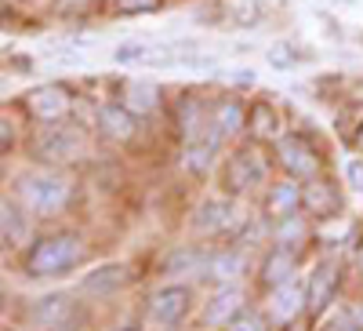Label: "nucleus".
<instances>
[{
	"instance_id": "39448f33",
	"label": "nucleus",
	"mask_w": 363,
	"mask_h": 331,
	"mask_svg": "<svg viewBox=\"0 0 363 331\" xmlns=\"http://www.w3.org/2000/svg\"><path fill=\"white\" fill-rule=\"evenodd\" d=\"M193 303V291L186 284H171V288H160L153 298H149V320L157 327H174L182 317H186Z\"/></svg>"
},
{
	"instance_id": "2eb2a0df",
	"label": "nucleus",
	"mask_w": 363,
	"mask_h": 331,
	"mask_svg": "<svg viewBox=\"0 0 363 331\" xmlns=\"http://www.w3.org/2000/svg\"><path fill=\"white\" fill-rule=\"evenodd\" d=\"M128 266H102V269H95V273H87L84 281H80V288L84 291H116V288H124L128 284Z\"/></svg>"
},
{
	"instance_id": "c85d7f7f",
	"label": "nucleus",
	"mask_w": 363,
	"mask_h": 331,
	"mask_svg": "<svg viewBox=\"0 0 363 331\" xmlns=\"http://www.w3.org/2000/svg\"><path fill=\"white\" fill-rule=\"evenodd\" d=\"M116 4H120V11L138 15V11H153V8H157V0H116Z\"/></svg>"
},
{
	"instance_id": "a211bd4d",
	"label": "nucleus",
	"mask_w": 363,
	"mask_h": 331,
	"mask_svg": "<svg viewBox=\"0 0 363 331\" xmlns=\"http://www.w3.org/2000/svg\"><path fill=\"white\" fill-rule=\"evenodd\" d=\"M211 124V120L203 116V109H200V102L196 99H182L178 102V128L186 131V139H196V135H203V128Z\"/></svg>"
},
{
	"instance_id": "f8f14e48",
	"label": "nucleus",
	"mask_w": 363,
	"mask_h": 331,
	"mask_svg": "<svg viewBox=\"0 0 363 331\" xmlns=\"http://www.w3.org/2000/svg\"><path fill=\"white\" fill-rule=\"evenodd\" d=\"M301 303H306V291H301L294 281H287V284H280V288H272L269 313H272V320H277V324H284V320H291V317L301 310Z\"/></svg>"
},
{
	"instance_id": "6e6552de",
	"label": "nucleus",
	"mask_w": 363,
	"mask_h": 331,
	"mask_svg": "<svg viewBox=\"0 0 363 331\" xmlns=\"http://www.w3.org/2000/svg\"><path fill=\"white\" fill-rule=\"evenodd\" d=\"M244 313V291H240L236 284H225L218 288L215 295L207 298V306H203V324L207 327H215V324H229L233 317Z\"/></svg>"
},
{
	"instance_id": "dca6fc26",
	"label": "nucleus",
	"mask_w": 363,
	"mask_h": 331,
	"mask_svg": "<svg viewBox=\"0 0 363 331\" xmlns=\"http://www.w3.org/2000/svg\"><path fill=\"white\" fill-rule=\"evenodd\" d=\"M99 120H102V128L113 139H131L135 135V113L128 106H102L99 109Z\"/></svg>"
},
{
	"instance_id": "f257e3e1",
	"label": "nucleus",
	"mask_w": 363,
	"mask_h": 331,
	"mask_svg": "<svg viewBox=\"0 0 363 331\" xmlns=\"http://www.w3.org/2000/svg\"><path fill=\"white\" fill-rule=\"evenodd\" d=\"M80 259H84L80 237H73V233L44 237L26 251V273L29 277H58V273H66V269H73Z\"/></svg>"
},
{
	"instance_id": "bb28decb",
	"label": "nucleus",
	"mask_w": 363,
	"mask_h": 331,
	"mask_svg": "<svg viewBox=\"0 0 363 331\" xmlns=\"http://www.w3.org/2000/svg\"><path fill=\"white\" fill-rule=\"evenodd\" d=\"M345 175H349V186H352L356 193H363V161H349Z\"/></svg>"
},
{
	"instance_id": "cd10ccee",
	"label": "nucleus",
	"mask_w": 363,
	"mask_h": 331,
	"mask_svg": "<svg viewBox=\"0 0 363 331\" xmlns=\"http://www.w3.org/2000/svg\"><path fill=\"white\" fill-rule=\"evenodd\" d=\"M327 331H363L359 324H356V317L352 313H338L335 320H330V327Z\"/></svg>"
},
{
	"instance_id": "1a4fd4ad",
	"label": "nucleus",
	"mask_w": 363,
	"mask_h": 331,
	"mask_svg": "<svg viewBox=\"0 0 363 331\" xmlns=\"http://www.w3.org/2000/svg\"><path fill=\"white\" fill-rule=\"evenodd\" d=\"M280 164H284L294 178H313L316 168H320L316 153H313V149L301 142V139H284V142H280Z\"/></svg>"
},
{
	"instance_id": "412c9836",
	"label": "nucleus",
	"mask_w": 363,
	"mask_h": 331,
	"mask_svg": "<svg viewBox=\"0 0 363 331\" xmlns=\"http://www.w3.org/2000/svg\"><path fill=\"white\" fill-rule=\"evenodd\" d=\"M215 124L222 128V135H240L244 131V106L240 102H222L218 109H215Z\"/></svg>"
},
{
	"instance_id": "20e7f679",
	"label": "nucleus",
	"mask_w": 363,
	"mask_h": 331,
	"mask_svg": "<svg viewBox=\"0 0 363 331\" xmlns=\"http://www.w3.org/2000/svg\"><path fill=\"white\" fill-rule=\"evenodd\" d=\"M84 149V139L77 128H62V124H51L33 139V153L40 161H69Z\"/></svg>"
},
{
	"instance_id": "9b49d317",
	"label": "nucleus",
	"mask_w": 363,
	"mask_h": 331,
	"mask_svg": "<svg viewBox=\"0 0 363 331\" xmlns=\"http://www.w3.org/2000/svg\"><path fill=\"white\" fill-rule=\"evenodd\" d=\"M196 229L200 233H218V229H229L233 222H236V207H233V200H218V197H211V200H203L200 204V212H196Z\"/></svg>"
},
{
	"instance_id": "4468645a",
	"label": "nucleus",
	"mask_w": 363,
	"mask_h": 331,
	"mask_svg": "<svg viewBox=\"0 0 363 331\" xmlns=\"http://www.w3.org/2000/svg\"><path fill=\"white\" fill-rule=\"evenodd\" d=\"M301 197H306V193H301L294 183H280L277 190L269 193V215H272V219H294Z\"/></svg>"
},
{
	"instance_id": "c756f323",
	"label": "nucleus",
	"mask_w": 363,
	"mask_h": 331,
	"mask_svg": "<svg viewBox=\"0 0 363 331\" xmlns=\"http://www.w3.org/2000/svg\"><path fill=\"white\" fill-rule=\"evenodd\" d=\"M359 146H363V135H359Z\"/></svg>"
},
{
	"instance_id": "5701e85b",
	"label": "nucleus",
	"mask_w": 363,
	"mask_h": 331,
	"mask_svg": "<svg viewBox=\"0 0 363 331\" xmlns=\"http://www.w3.org/2000/svg\"><path fill=\"white\" fill-rule=\"evenodd\" d=\"M0 212H4V244H8V248L22 244V237H26V219H22V212H18L11 200L0 204Z\"/></svg>"
},
{
	"instance_id": "423d86ee",
	"label": "nucleus",
	"mask_w": 363,
	"mask_h": 331,
	"mask_svg": "<svg viewBox=\"0 0 363 331\" xmlns=\"http://www.w3.org/2000/svg\"><path fill=\"white\" fill-rule=\"evenodd\" d=\"M338 266L335 262H320L313 269V277H309V288H306V303H309V317H320L327 313V306L335 303V295H338Z\"/></svg>"
},
{
	"instance_id": "6ab92c4d",
	"label": "nucleus",
	"mask_w": 363,
	"mask_h": 331,
	"mask_svg": "<svg viewBox=\"0 0 363 331\" xmlns=\"http://www.w3.org/2000/svg\"><path fill=\"white\" fill-rule=\"evenodd\" d=\"M301 204H306L313 215H335V207H338L335 193H330L323 183H313V186H306V197H301Z\"/></svg>"
},
{
	"instance_id": "aec40b11",
	"label": "nucleus",
	"mask_w": 363,
	"mask_h": 331,
	"mask_svg": "<svg viewBox=\"0 0 363 331\" xmlns=\"http://www.w3.org/2000/svg\"><path fill=\"white\" fill-rule=\"evenodd\" d=\"M251 131L262 135V139H277V131H280V116H277V109H272L269 102H258V106L251 109Z\"/></svg>"
},
{
	"instance_id": "4be33fe9",
	"label": "nucleus",
	"mask_w": 363,
	"mask_h": 331,
	"mask_svg": "<svg viewBox=\"0 0 363 331\" xmlns=\"http://www.w3.org/2000/svg\"><path fill=\"white\" fill-rule=\"evenodd\" d=\"M240 273H244V255L240 251H225L207 266V277H215V281H233Z\"/></svg>"
},
{
	"instance_id": "7c9ffc66",
	"label": "nucleus",
	"mask_w": 363,
	"mask_h": 331,
	"mask_svg": "<svg viewBox=\"0 0 363 331\" xmlns=\"http://www.w3.org/2000/svg\"><path fill=\"white\" fill-rule=\"evenodd\" d=\"M359 269H363V262H359Z\"/></svg>"
},
{
	"instance_id": "b1692460",
	"label": "nucleus",
	"mask_w": 363,
	"mask_h": 331,
	"mask_svg": "<svg viewBox=\"0 0 363 331\" xmlns=\"http://www.w3.org/2000/svg\"><path fill=\"white\" fill-rule=\"evenodd\" d=\"M203 255L196 248H178L171 259H164V273H189V269H200Z\"/></svg>"
},
{
	"instance_id": "ddd939ff",
	"label": "nucleus",
	"mask_w": 363,
	"mask_h": 331,
	"mask_svg": "<svg viewBox=\"0 0 363 331\" xmlns=\"http://www.w3.org/2000/svg\"><path fill=\"white\" fill-rule=\"evenodd\" d=\"M124 106H128L131 113H138V116L153 113V109L160 106V87L149 84V80H131V84L124 87Z\"/></svg>"
},
{
	"instance_id": "f03ea898",
	"label": "nucleus",
	"mask_w": 363,
	"mask_h": 331,
	"mask_svg": "<svg viewBox=\"0 0 363 331\" xmlns=\"http://www.w3.org/2000/svg\"><path fill=\"white\" fill-rule=\"evenodd\" d=\"M18 193L37 215H58L69 200V183L55 171H33L18 178Z\"/></svg>"
},
{
	"instance_id": "a878e982",
	"label": "nucleus",
	"mask_w": 363,
	"mask_h": 331,
	"mask_svg": "<svg viewBox=\"0 0 363 331\" xmlns=\"http://www.w3.org/2000/svg\"><path fill=\"white\" fill-rule=\"evenodd\" d=\"M229 331H265V320L258 313H240L229 320Z\"/></svg>"
},
{
	"instance_id": "9d476101",
	"label": "nucleus",
	"mask_w": 363,
	"mask_h": 331,
	"mask_svg": "<svg viewBox=\"0 0 363 331\" xmlns=\"http://www.w3.org/2000/svg\"><path fill=\"white\" fill-rule=\"evenodd\" d=\"M73 313V303L66 295H48V298H37L33 310H29V320L40 324V327H51V331H62L66 320Z\"/></svg>"
},
{
	"instance_id": "0eeeda50",
	"label": "nucleus",
	"mask_w": 363,
	"mask_h": 331,
	"mask_svg": "<svg viewBox=\"0 0 363 331\" xmlns=\"http://www.w3.org/2000/svg\"><path fill=\"white\" fill-rule=\"evenodd\" d=\"M29 113L44 124H55V120H62L69 113V92L62 84H44L37 92H29Z\"/></svg>"
},
{
	"instance_id": "f3484780",
	"label": "nucleus",
	"mask_w": 363,
	"mask_h": 331,
	"mask_svg": "<svg viewBox=\"0 0 363 331\" xmlns=\"http://www.w3.org/2000/svg\"><path fill=\"white\" fill-rule=\"evenodd\" d=\"M291 269H294V255L287 248H277V251L265 259V266H262V281L269 288H280V284L291 281Z\"/></svg>"
},
{
	"instance_id": "7ed1b4c3",
	"label": "nucleus",
	"mask_w": 363,
	"mask_h": 331,
	"mask_svg": "<svg viewBox=\"0 0 363 331\" xmlns=\"http://www.w3.org/2000/svg\"><path fill=\"white\" fill-rule=\"evenodd\" d=\"M265 175H269V168H265L262 149L244 146V149H236L225 164V186H229V193H247V190L265 183Z\"/></svg>"
},
{
	"instance_id": "2f4dec72",
	"label": "nucleus",
	"mask_w": 363,
	"mask_h": 331,
	"mask_svg": "<svg viewBox=\"0 0 363 331\" xmlns=\"http://www.w3.org/2000/svg\"><path fill=\"white\" fill-rule=\"evenodd\" d=\"M8 331H11V327H8Z\"/></svg>"
},
{
	"instance_id": "393cba45",
	"label": "nucleus",
	"mask_w": 363,
	"mask_h": 331,
	"mask_svg": "<svg viewBox=\"0 0 363 331\" xmlns=\"http://www.w3.org/2000/svg\"><path fill=\"white\" fill-rule=\"evenodd\" d=\"M294 63H298V51H294L287 40H280V44L269 48V66H272V70H294Z\"/></svg>"
}]
</instances>
